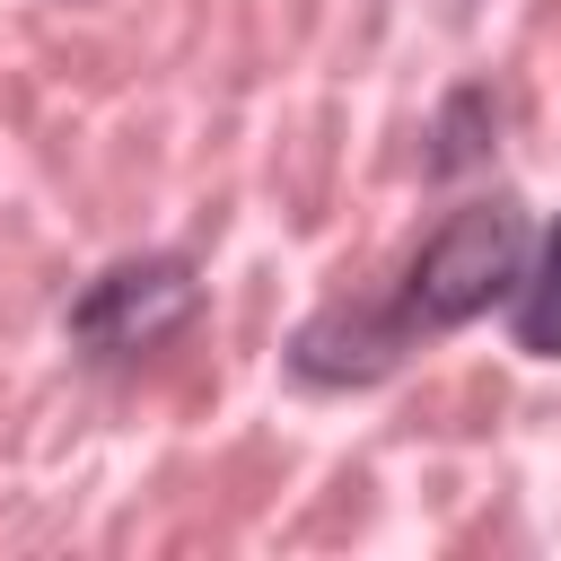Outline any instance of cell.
Instances as JSON below:
<instances>
[{
    "instance_id": "1",
    "label": "cell",
    "mask_w": 561,
    "mask_h": 561,
    "mask_svg": "<svg viewBox=\"0 0 561 561\" xmlns=\"http://www.w3.org/2000/svg\"><path fill=\"white\" fill-rule=\"evenodd\" d=\"M526 254H535V245H526V210H517L508 193L465 202V210H447V219L421 237V254L403 263L394 316L412 324V342H421V333H456V324L491 316V307L517 289Z\"/></svg>"
},
{
    "instance_id": "2",
    "label": "cell",
    "mask_w": 561,
    "mask_h": 561,
    "mask_svg": "<svg viewBox=\"0 0 561 561\" xmlns=\"http://www.w3.org/2000/svg\"><path fill=\"white\" fill-rule=\"evenodd\" d=\"M193 316H202V272H193V254H123V263H105V272L70 298L61 333H70L79 359L114 368V359H140V351L175 342Z\"/></svg>"
},
{
    "instance_id": "3",
    "label": "cell",
    "mask_w": 561,
    "mask_h": 561,
    "mask_svg": "<svg viewBox=\"0 0 561 561\" xmlns=\"http://www.w3.org/2000/svg\"><path fill=\"white\" fill-rule=\"evenodd\" d=\"M412 351V324L394 307H316L289 333V377L298 386H377Z\"/></svg>"
},
{
    "instance_id": "4",
    "label": "cell",
    "mask_w": 561,
    "mask_h": 561,
    "mask_svg": "<svg viewBox=\"0 0 561 561\" xmlns=\"http://www.w3.org/2000/svg\"><path fill=\"white\" fill-rule=\"evenodd\" d=\"M491 149H500V96L473 79V88H456L447 105H438V123H430V149H421V167L447 184V175H473V167H491Z\"/></svg>"
},
{
    "instance_id": "5",
    "label": "cell",
    "mask_w": 561,
    "mask_h": 561,
    "mask_svg": "<svg viewBox=\"0 0 561 561\" xmlns=\"http://www.w3.org/2000/svg\"><path fill=\"white\" fill-rule=\"evenodd\" d=\"M508 333H517V351L561 359V219L535 237V254H526V272L508 289Z\"/></svg>"
}]
</instances>
